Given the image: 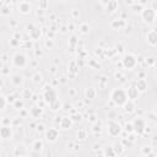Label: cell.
<instances>
[{"mask_svg": "<svg viewBox=\"0 0 157 157\" xmlns=\"http://www.w3.org/2000/svg\"><path fill=\"white\" fill-rule=\"evenodd\" d=\"M72 124H74V120H72L71 117H63V118L59 120V125H60V128H61L63 130H69V129H71Z\"/></svg>", "mask_w": 157, "mask_h": 157, "instance_id": "11", "label": "cell"}, {"mask_svg": "<svg viewBox=\"0 0 157 157\" xmlns=\"http://www.w3.org/2000/svg\"><path fill=\"white\" fill-rule=\"evenodd\" d=\"M71 118H72L74 121H77V120L80 121V120H81V115H80V114H76V115H74V117H71Z\"/></svg>", "mask_w": 157, "mask_h": 157, "instance_id": "36", "label": "cell"}, {"mask_svg": "<svg viewBox=\"0 0 157 157\" xmlns=\"http://www.w3.org/2000/svg\"><path fill=\"white\" fill-rule=\"evenodd\" d=\"M125 130L128 132H134V126H132V123H128L125 124Z\"/></svg>", "mask_w": 157, "mask_h": 157, "instance_id": "31", "label": "cell"}, {"mask_svg": "<svg viewBox=\"0 0 157 157\" xmlns=\"http://www.w3.org/2000/svg\"><path fill=\"white\" fill-rule=\"evenodd\" d=\"M1 74L2 75H9L10 74V70H9V67L5 65V64H2V69H1Z\"/></svg>", "mask_w": 157, "mask_h": 157, "instance_id": "32", "label": "cell"}, {"mask_svg": "<svg viewBox=\"0 0 157 157\" xmlns=\"http://www.w3.org/2000/svg\"><path fill=\"white\" fill-rule=\"evenodd\" d=\"M132 126H134V132L137 134V135H142L147 128V124H146V120L141 117H137L134 119L132 121Z\"/></svg>", "mask_w": 157, "mask_h": 157, "instance_id": "6", "label": "cell"}, {"mask_svg": "<svg viewBox=\"0 0 157 157\" xmlns=\"http://www.w3.org/2000/svg\"><path fill=\"white\" fill-rule=\"evenodd\" d=\"M156 16H157V13L153 7H145L141 11V18L147 25H152L156 21Z\"/></svg>", "mask_w": 157, "mask_h": 157, "instance_id": "3", "label": "cell"}, {"mask_svg": "<svg viewBox=\"0 0 157 157\" xmlns=\"http://www.w3.org/2000/svg\"><path fill=\"white\" fill-rule=\"evenodd\" d=\"M156 78H157V75H156Z\"/></svg>", "mask_w": 157, "mask_h": 157, "instance_id": "39", "label": "cell"}, {"mask_svg": "<svg viewBox=\"0 0 157 157\" xmlns=\"http://www.w3.org/2000/svg\"><path fill=\"white\" fill-rule=\"evenodd\" d=\"M0 109L1 110H5L6 109V105H7V103H9V101H7V97H5L4 94L0 97Z\"/></svg>", "mask_w": 157, "mask_h": 157, "instance_id": "24", "label": "cell"}, {"mask_svg": "<svg viewBox=\"0 0 157 157\" xmlns=\"http://www.w3.org/2000/svg\"><path fill=\"white\" fill-rule=\"evenodd\" d=\"M43 99H44V102L47 104H52L53 102H55L58 99L56 91L52 86H49V85L44 86V88H43Z\"/></svg>", "mask_w": 157, "mask_h": 157, "instance_id": "2", "label": "cell"}, {"mask_svg": "<svg viewBox=\"0 0 157 157\" xmlns=\"http://www.w3.org/2000/svg\"><path fill=\"white\" fill-rule=\"evenodd\" d=\"M42 80H43L42 74H39V72L33 74V76H32V81H33L34 83H40V82H42Z\"/></svg>", "mask_w": 157, "mask_h": 157, "instance_id": "25", "label": "cell"}, {"mask_svg": "<svg viewBox=\"0 0 157 157\" xmlns=\"http://www.w3.org/2000/svg\"><path fill=\"white\" fill-rule=\"evenodd\" d=\"M10 11H11V10H10V6H9V5H5V4H4V5L1 6V11H0V12H1L2 16H9V15H10Z\"/></svg>", "mask_w": 157, "mask_h": 157, "instance_id": "27", "label": "cell"}, {"mask_svg": "<svg viewBox=\"0 0 157 157\" xmlns=\"http://www.w3.org/2000/svg\"><path fill=\"white\" fill-rule=\"evenodd\" d=\"M12 105H13V108L15 109H18V110H21V109H23V105H25V103H23V101L22 99H20V98H17L13 103H12Z\"/></svg>", "mask_w": 157, "mask_h": 157, "instance_id": "22", "label": "cell"}, {"mask_svg": "<svg viewBox=\"0 0 157 157\" xmlns=\"http://www.w3.org/2000/svg\"><path fill=\"white\" fill-rule=\"evenodd\" d=\"M96 96H97V91H96V88H93V87H88V88H86V91H85V97H86L87 99H94Z\"/></svg>", "mask_w": 157, "mask_h": 157, "instance_id": "20", "label": "cell"}, {"mask_svg": "<svg viewBox=\"0 0 157 157\" xmlns=\"http://www.w3.org/2000/svg\"><path fill=\"white\" fill-rule=\"evenodd\" d=\"M53 44H54V43H53V40H47V42H45V45H47V47H49V48H52V47H53Z\"/></svg>", "mask_w": 157, "mask_h": 157, "instance_id": "37", "label": "cell"}, {"mask_svg": "<svg viewBox=\"0 0 157 157\" xmlns=\"http://www.w3.org/2000/svg\"><path fill=\"white\" fill-rule=\"evenodd\" d=\"M153 113H155V114H156V115H157V107H156V109H155V110H153Z\"/></svg>", "mask_w": 157, "mask_h": 157, "instance_id": "38", "label": "cell"}, {"mask_svg": "<svg viewBox=\"0 0 157 157\" xmlns=\"http://www.w3.org/2000/svg\"><path fill=\"white\" fill-rule=\"evenodd\" d=\"M12 155H13V156H26V155H28V153H27V151L25 150L23 145H17V146L13 148Z\"/></svg>", "mask_w": 157, "mask_h": 157, "instance_id": "19", "label": "cell"}, {"mask_svg": "<svg viewBox=\"0 0 157 157\" xmlns=\"http://www.w3.org/2000/svg\"><path fill=\"white\" fill-rule=\"evenodd\" d=\"M86 137H87L86 130H85V129H80V130L77 131V139H78V140H85Z\"/></svg>", "mask_w": 157, "mask_h": 157, "instance_id": "29", "label": "cell"}, {"mask_svg": "<svg viewBox=\"0 0 157 157\" xmlns=\"http://www.w3.org/2000/svg\"><path fill=\"white\" fill-rule=\"evenodd\" d=\"M43 147H44V144H43V141L42 140H34L33 141V144H32V150L36 152V153H39L42 150H43Z\"/></svg>", "mask_w": 157, "mask_h": 157, "instance_id": "18", "label": "cell"}, {"mask_svg": "<svg viewBox=\"0 0 157 157\" xmlns=\"http://www.w3.org/2000/svg\"><path fill=\"white\" fill-rule=\"evenodd\" d=\"M121 64H123V66H124L125 69L132 70V69L136 67V65H137V59H136V56H135L134 54L128 53V54H125V55L123 56Z\"/></svg>", "mask_w": 157, "mask_h": 157, "instance_id": "5", "label": "cell"}, {"mask_svg": "<svg viewBox=\"0 0 157 157\" xmlns=\"http://www.w3.org/2000/svg\"><path fill=\"white\" fill-rule=\"evenodd\" d=\"M110 101L113 102L114 105L117 107H123L128 101V93H126V90L121 88V87H118V88H114L112 92H110Z\"/></svg>", "mask_w": 157, "mask_h": 157, "instance_id": "1", "label": "cell"}, {"mask_svg": "<svg viewBox=\"0 0 157 157\" xmlns=\"http://www.w3.org/2000/svg\"><path fill=\"white\" fill-rule=\"evenodd\" d=\"M0 136L2 140H11L12 136H13V131H12V128L10 125H5L2 124L1 129H0Z\"/></svg>", "mask_w": 157, "mask_h": 157, "instance_id": "9", "label": "cell"}, {"mask_svg": "<svg viewBox=\"0 0 157 157\" xmlns=\"http://www.w3.org/2000/svg\"><path fill=\"white\" fill-rule=\"evenodd\" d=\"M80 32H81L82 34H87V33L90 32V26H88L87 23H81V26H80Z\"/></svg>", "mask_w": 157, "mask_h": 157, "instance_id": "28", "label": "cell"}, {"mask_svg": "<svg viewBox=\"0 0 157 157\" xmlns=\"http://www.w3.org/2000/svg\"><path fill=\"white\" fill-rule=\"evenodd\" d=\"M28 63V59L27 56L23 54V53H16L13 56H12V65L15 67H18V69H23Z\"/></svg>", "mask_w": 157, "mask_h": 157, "instance_id": "7", "label": "cell"}, {"mask_svg": "<svg viewBox=\"0 0 157 157\" xmlns=\"http://www.w3.org/2000/svg\"><path fill=\"white\" fill-rule=\"evenodd\" d=\"M31 10H32V6H31V4L28 1H26V0L20 1V4H18V11L22 15H28L31 12Z\"/></svg>", "mask_w": 157, "mask_h": 157, "instance_id": "14", "label": "cell"}, {"mask_svg": "<svg viewBox=\"0 0 157 157\" xmlns=\"http://www.w3.org/2000/svg\"><path fill=\"white\" fill-rule=\"evenodd\" d=\"M44 136L48 142H55L59 139V130L56 128H49L45 130Z\"/></svg>", "mask_w": 157, "mask_h": 157, "instance_id": "8", "label": "cell"}, {"mask_svg": "<svg viewBox=\"0 0 157 157\" xmlns=\"http://www.w3.org/2000/svg\"><path fill=\"white\" fill-rule=\"evenodd\" d=\"M123 108H124V112L125 113H128V114H132L135 110H136V104H135V101H131V99H129L124 105H123Z\"/></svg>", "mask_w": 157, "mask_h": 157, "instance_id": "15", "label": "cell"}, {"mask_svg": "<svg viewBox=\"0 0 157 157\" xmlns=\"http://www.w3.org/2000/svg\"><path fill=\"white\" fill-rule=\"evenodd\" d=\"M126 93H128V98H129V99L136 101V99L139 98V96H140L141 92L137 90V87H136L135 85H130V86L128 87V90H126Z\"/></svg>", "mask_w": 157, "mask_h": 157, "instance_id": "10", "label": "cell"}, {"mask_svg": "<svg viewBox=\"0 0 157 157\" xmlns=\"http://www.w3.org/2000/svg\"><path fill=\"white\" fill-rule=\"evenodd\" d=\"M31 96H32V92L28 91V90H25V91L22 92V98H29Z\"/></svg>", "mask_w": 157, "mask_h": 157, "instance_id": "33", "label": "cell"}, {"mask_svg": "<svg viewBox=\"0 0 157 157\" xmlns=\"http://www.w3.org/2000/svg\"><path fill=\"white\" fill-rule=\"evenodd\" d=\"M141 153H142V155H152L153 152H152V148H151V147H147V146H145V147H142V150H141Z\"/></svg>", "mask_w": 157, "mask_h": 157, "instance_id": "30", "label": "cell"}, {"mask_svg": "<svg viewBox=\"0 0 157 157\" xmlns=\"http://www.w3.org/2000/svg\"><path fill=\"white\" fill-rule=\"evenodd\" d=\"M146 40L151 47H156L157 45V31L155 29L148 31L146 34Z\"/></svg>", "mask_w": 157, "mask_h": 157, "instance_id": "12", "label": "cell"}, {"mask_svg": "<svg viewBox=\"0 0 157 157\" xmlns=\"http://www.w3.org/2000/svg\"><path fill=\"white\" fill-rule=\"evenodd\" d=\"M135 86H136L137 90L142 93V92H145V91L147 90V81H146L145 78H139V80L135 82Z\"/></svg>", "mask_w": 157, "mask_h": 157, "instance_id": "16", "label": "cell"}, {"mask_svg": "<svg viewBox=\"0 0 157 157\" xmlns=\"http://www.w3.org/2000/svg\"><path fill=\"white\" fill-rule=\"evenodd\" d=\"M98 1H99V4H101V5H103V6H107V5H108V4H109L112 0H98Z\"/></svg>", "mask_w": 157, "mask_h": 157, "instance_id": "35", "label": "cell"}, {"mask_svg": "<svg viewBox=\"0 0 157 157\" xmlns=\"http://www.w3.org/2000/svg\"><path fill=\"white\" fill-rule=\"evenodd\" d=\"M11 83H12L13 86H20V85H22V83H23V76L20 75V74H13V75L11 76Z\"/></svg>", "mask_w": 157, "mask_h": 157, "instance_id": "17", "label": "cell"}, {"mask_svg": "<svg viewBox=\"0 0 157 157\" xmlns=\"http://www.w3.org/2000/svg\"><path fill=\"white\" fill-rule=\"evenodd\" d=\"M29 113L32 114V117L38 118V117L42 114V108H39V107H33V108L31 109V112H29Z\"/></svg>", "mask_w": 157, "mask_h": 157, "instance_id": "23", "label": "cell"}, {"mask_svg": "<svg viewBox=\"0 0 157 157\" xmlns=\"http://www.w3.org/2000/svg\"><path fill=\"white\" fill-rule=\"evenodd\" d=\"M49 107H50V109H52L53 112H59V110L63 108V103H61V101L58 98L55 102H53L52 104H49Z\"/></svg>", "mask_w": 157, "mask_h": 157, "instance_id": "21", "label": "cell"}, {"mask_svg": "<svg viewBox=\"0 0 157 157\" xmlns=\"http://www.w3.org/2000/svg\"><path fill=\"white\" fill-rule=\"evenodd\" d=\"M117 7H118V4H117V1H115V0H112V1L107 5V9L109 10V12L115 11V10H117Z\"/></svg>", "mask_w": 157, "mask_h": 157, "instance_id": "26", "label": "cell"}, {"mask_svg": "<svg viewBox=\"0 0 157 157\" xmlns=\"http://www.w3.org/2000/svg\"><path fill=\"white\" fill-rule=\"evenodd\" d=\"M121 131H123V128H121V125L118 121H115V120H109L108 121V124H107V132H108L109 136L117 137V136H119L121 134Z\"/></svg>", "mask_w": 157, "mask_h": 157, "instance_id": "4", "label": "cell"}, {"mask_svg": "<svg viewBox=\"0 0 157 157\" xmlns=\"http://www.w3.org/2000/svg\"><path fill=\"white\" fill-rule=\"evenodd\" d=\"M27 28H28V34H29V37H31L32 39H39V38H40L42 32H40V29H39L37 26L29 25Z\"/></svg>", "mask_w": 157, "mask_h": 157, "instance_id": "13", "label": "cell"}, {"mask_svg": "<svg viewBox=\"0 0 157 157\" xmlns=\"http://www.w3.org/2000/svg\"><path fill=\"white\" fill-rule=\"evenodd\" d=\"M36 130H37V132H43V131L45 132V129H44V125L43 124H38Z\"/></svg>", "mask_w": 157, "mask_h": 157, "instance_id": "34", "label": "cell"}]
</instances>
